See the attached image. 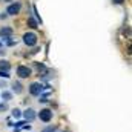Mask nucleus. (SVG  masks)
I'll return each mask as SVG.
<instances>
[{
  "label": "nucleus",
  "mask_w": 132,
  "mask_h": 132,
  "mask_svg": "<svg viewBox=\"0 0 132 132\" xmlns=\"http://www.w3.org/2000/svg\"><path fill=\"white\" fill-rule=\"evenodd\" d=\"M42 132H59V128L57 126H52V125H48V126H45Z\"/></svg>",
  "instance_id": "f8f14e48"
},
{
  "label": "nucleus",
  "mask_w": 132,
  "mask_h": 132,
  "mask_svg": "<svg viewBox=\"0 0 132 132\" xmlns=\"http://www.w3.org/2000/svg\"><path fill=\"white\" fill-rule=\"evenodd\" d=\"M23 43H25L26 46H35V45H37V34L26 32L23 35Z\"/></svg>",
  "instance_id": "39448f33"
},
{
  "label": "nucleus",
  "mask_w": 132,
  "mask_h": 132,
  "mask_svg": "<svg viewBox=\"0 0 132 132\" xmlns=\"http://www.w3.org/2000/svg\"><path fill=\"white\" fill-rule=\"evenodd\" d=\"M0 78H9V72H5V71H0Z\"/></svg>",
  "instance_id": "dca6fc26"
},
{
  "label": "nucleus",
  "mask_w": 132,
  "mask_h": 132,
  "mask_svg": "<svg viewBox=\"0 0 132 132\" xmlns=\"http://www.w3.org/2000/svg\"><path fill=\"white\" fill-rule=\"evenodd\" d=\"M5 2H11V0H5Z\"/></svg>",
  "instance_id": "aec40b11"
},
{
  "label": "nucleus",
  "mask_w": 132,
  "mask_h": 132,
  "mask_svg": "<svg viewBox=\"0 0 132 132\" xmlns=\"http://www.w3.org/2000/svg\"><path fill=\"white\" fill-rule=\"evenodd\" d=\"M11 117L15 118V120H20V118H22V109H20V108H14V109L11 111Z\"/></svg>",
  "instance_id": "9d476101"
},
{
  "label": "nucleus",
  "mask_w": 132,
  "mask_h": 132,
  "mask_svg": "<svg viewBox=\"0 0 132 132\" xmlns=\"http://www.w3.org/2000/svg\"><path fill=\"white\" fill-rule=\"evenodd\" d=\"M6 17H8V14H3V12H2V14H0V20H5V19H6Z\"/></svg>",
  "instance_id": "f3484780"
},
{
  "label": "nucleus",
  "mask_w": 132,
  "mask_h": 132,
  "mask_svg": "<svg viewBox=\"0 0 132 132\" xmlns=\"http://www.w3.org/2000/svg\"><path fill=\"white\" fill-rule=\"evenodd\" d=\"M59 132H68V131H60V129H59Z\"/></svg>",
  "instance_id": "6ab92c4d"
},
{
  "label": "nucleus",
  "mask_w": 132,
  "mask_h": 132,
  "mask_svg": "<svg viewBox=\"0 0 132 132\" xmlns=\"http://www.w3.org/2000/svg\"><path fill=\"white\" fill-rule=\"evenodd\" d=\"M28 26H29V28H32V29H35V28H38L37 22L34 20L32 17H29V19H28Z\"/></svg>",
  "instance_id": "ddd939ff"
},
{
  "label": "nucleus",
  "mask_w": 132,
  "mask_h": 132,
  "mask_svg": "<svg viewBox=\"0 0 132 132\" xmlns=\"http://www.w3.org/2000/svg\"><path fill=\"white\" fill-rule=\"evenodd\" d=\"M35 68H37L38 72H45V71H46V68H45L43 63H35Z\"/></svg>",
  "instance_id": "2eb2a0df"
},
{
  "label": "nucleus",
  "mask_w": 132,
  "mask_h": 132,
  "mask_svg": "<svg viewBox=\"0 0 132 132\" xmlns=\"http://www.w3.org/2000/svg\"><path fill=\"white\" fill-rule=\"evenodd\" d=\"M22 118L26 121V123H31L37 118V111L32 108H26L25 111H22Z\"/></svg>",
  "instance_id": "f03ea898"
},
{
  "label": "nucleus",
  "mask_w": 132,
  "mask_h": 132,
  "mask_svg": "<svg viewBox=\"0 0 132 132\" xmlns=\"http://www.w3.org/2000/svg\"><path fill=\"white\" fill-rule=\"evenodd\" d=\"M37 118L43 123H51L52 118H54V112H52L51 108H43L37 112Z\"/></svg>",
  "instance_id": "f257e3e1"
},
{
  "label": "nucleus",
  "mask_w": 132,
  "mask_h": 132,
  "mask_svg": "<svg viewBox=\"0 0 132 132\" xmlns=\"http://www.w3.org/2000/svg\"><path fill=\"white\" fill-rule=\"evenodd\" d=\"M0 88H6V83L5 81H0Z\"/></svg>",
  "instance_id": "a211bd4d"
},
{
  "label": "nucleus",
  "mask_w": 132,
  "mask_h": 132,
  "mask_svg": "<svg viewBox=\"0 0 132 132\" xmlns=\"http://www.w3.org/2000/svg\"><path fill=\"white\" fill-rule=\"evenodd\" d=\"M11 92L12 94H22L23 92V85L20 81H12L11 85Z\"/></svg>",
  "instance_id": "0eeeda50"
},
{
  "label": "nucleus",
  "mask_w": 132,
  "mask_h": 132,
  "mask_svg": "<svg viewBox=\"0 0 132 132\" xmlns=\"http://www.w3.org/2000/svg\"><path fill=\"white\" fill-rule=\"evenodd\" d=\"M0 46H2V42H0Z\"/></svg>",
  "instance_id": "412c9836"
},
{
  "label": "nucleus",
  "mask_w": 132,
  "mask_h": 132,
  "mask_svg": "<svg viewBox=\"0 0 132 132\" xmlns=\"http://www.w3.org/2000/svg\"><path fill=\"white\" fill-rule=\"evenodd\" d=\"M20 9H22V5H20V2H15V3H11V5L8 6V9H6V14H8V15H17V14L20 12Z\"/></svg>",
  "instance_id": "423d86ee"
},
{
  "label": "nucleus",
  "mask_w": 132,
  "mask_h": 132,
  "mask_svg": "<svg viewBox=\"0 0 132 132\" xmlns=\"http://www.w3.org/2000/svg\"><path fill=\"white\" fill-rule=\"evenodd\" d=\"M6 111H8V103L0 101V114H3V112H6Z\"/></svg>",
  "instance_id": "4468645a"
},
{
  "label": "nucleus",
  "mask_w": 132,
  "mask_h": 132,
  "mask_svg": "<svg viewBox=\"0 0 132 132\" xmlns=\"http://www.w3.org/2000/svg\"><path fill=\"white\" fill-rule=\"evenodd\" d=\"M12 32H14L12 28H9V26H3V28L0 29V37H3V38L6 40V38H9V37L12 35Z\"/></svg>",
  "instance_id": "6e6552de"
},
{
  "label": "nucleus",
  "mask_w": 132,
  "mask_h": 132,
  "mask_svg": "<svg viewBox=\"0 0 132 132\" xmlns=\"http://www.w3.org/2000/svg\"><path fill=\"white\" fill-rule=\"evenodd\" d=\"M31 74H32L31 68H28V66H25V65L17 66V75H19V78H28V77H31Z\"/></svg>",
  "instance_id": "20e7f679"
},
{
  "label": "nucleus",
  "mask_w": 132,
  "mask_h": 132,
  "mask_svg": "<svg viewBox=\"0 0 132 132\" xmlns=\"http://www.w3.org/2000/svg\"><path fill=\"white\" fill-rule=\"evenodd\" d=\"M28 91H29V94H31L32 97H40V95L43 94V85L38 83V81H34V83L29 85Z\"/></svg>",
  "instance_id": "7ed1b4c3"
},
{
  "label": "nucleus",
  "mask_w": 132,
  "mask_h": 132,
  "mask_svg": "<svg viewBox=\"0 0 132 132\" xmlns=\"http://www.w3.org/2000/svg\"><path fill=\"white\" fill-rule=\"evenodd\" d=\"M12 97H14V94H12L11 91H6V89H3V91H2V94H0V98L3 100L5 103L11 101V100H12Z\"/></svg>",
  "instance_id": "1a4fd4ad"
},
{
  "label": "nucleus",
  "mask_w": 132,
  "mask_h": 132,
  "mask_svg": "<svg viewBox=\"0 0 132 132\" xmlns=\"http://www.w3.org/2000/svg\"><path fill=\"white\" fill-rule=\"evenodd\" d=\"M9 69H11V63L8 60H0V71L9 72Z\"/></svg>",
  "instance_id": "9b49d317"
}]
</instances>
